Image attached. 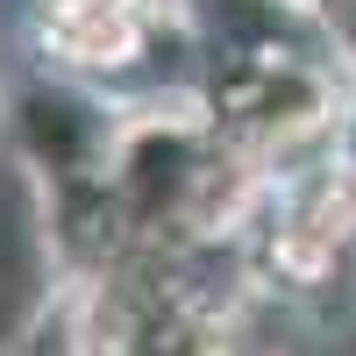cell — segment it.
<instances>
[{
	"instance_id": "6da1fadb",
	"label": "cell",
	"mask_w": 356,
	"mask_h": 356,
	"mask_svg": "<svg viewBox=\"0 0 356 356\" xmlns=\"http://www.w3.org/2000/svg\"><path fill=\"white\" fill-rule=\"evenodd\" d=\"M57 36H65L79 57H129V43H136V22H129V8L122 0H65V15H57Z\"/></svg>"
}]
</instances>
